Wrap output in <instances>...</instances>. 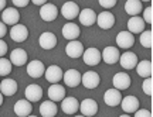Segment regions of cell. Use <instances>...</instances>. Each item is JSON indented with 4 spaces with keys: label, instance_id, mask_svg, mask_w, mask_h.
I'll return each mask as SVG.
<instances>
[{
    "label": "cell",
    "instance_id": "6da1fadb",
    "mask_svg": "<svg viewBox=\"0 0 153 117\" xmlns=\"http://www.w3.org/2000/svg\"><path fill=\"white\" fill-rule=\"evenodd\" d=\"M20 21V13L14 7H6L1 13V23L6 26H16Z\"/></svg>",
    "mask_w": 153,
    "mask_h": 117
},
{
    "label": "cell",
    "instance_id": "7a4b0ae2",
    "mask_svg": "<svg viewBox=\"0 0 153 117\" xmlns=\"http://www.w3.org/2000/svg\"><path fill=\"white\" fill-rule=\"evenodd\" d=\"M132 80H131V76L125 72H118V74L114 75L112 78V85H114V89L116 91H125L131 86Z\"/></svg>",
    "mask_w": 153,
    "mask_h": 117
},
{
    "label": "cell",
    "instance_id": "3957f363",
    "mask_svg": "<svg viewBox=\"0 0 153 117\" xmlns=\"http://www.w3.org/2000/svg\"><path fill=\"white\" fill-rule=\"evenodd\" d=\"M82 58H84V62L89 66H95V65H98L102 58H101V51H99L98 48H87L84 54H82Z\"/></svg>",
    "mask_w": 153,
    "mask_h": 117
},
{
    "label": "cell",
    "instance_id": "277c9868",
    "mask_svg": "<svg viewBox=\"0 0 153 117\" xmlns=\"http://www.w3.org/2000/svg\"><path fill=\"white\" fill-rule=\"evenodd\" d=\"M58 16V9H57V6L53 4V3H45L43 7H40V17L43 18L44 21H54L55 18Z\"/></svg>",
    "mask_w": 153,
    "mask_h": 117
},
{
    "label": "cell",
    "instance_id": "5b68a950",
    "mask_svg": "<svg viewBox=\"0 0 153 117\" xmlns=\"http://www.w3.org/2000/svg\"><path fill=\"white\" fill-rule=\"evenodd\" d=\"M62 75H64V72L58 65H50L44 72V76H45L47 82H50L51 85L60 83V80L62 79Z\"/></svg>",
    "mask_w": 153,
    "mask_h": 117
},
{
    "label": "cell",
    "instance_id": "8992f818",
    "mask_svg": "<svg viewBox=\"0 0 153 117\" xmlns=\"http://www.w3.org/2000/svg\"><path fill=\"white\" fill-rule=\"evenodd\" d=\"M81 82L87 89H95L101 83V78H99V75L95 71H87L81 76Z\"/></svg>",
    "mask_w": 153,
    "mask_h": 117
},
{
    "label": "cell",
    "instance_id": "52a82bcc",
    "mask_svg": "<svg viewBox=\"0 0 153 117\" xmlns=\"http://www.w3.org/2000/svg\"><path fill=\"white\" fill-rule=\"evenodd\" d=\"M119 57H120L119 49L116 47H105L104 51L101 52L102 61L108 65H114L116 62H119Z\"/></svg>",
    "mask_w": 153,
    "mask_h": 117
},
{
    "label": "cell",
    "instance_id": "ba28073f",
    "mask_svg": "<svg viewBox=\"0 0 153 117\" xmlns=\"http://www.w3.org/2000/svg\"><path fill=\"white\" fill-rule=\"evenodd\" d=\"M137 57L135 52H131V51H126V52H123L122 55L119 57V64L120 66L123 68V69H135L137 65Z\"/></svg>",
    "mask_w": 153,
    "mask_h": 117
},
{
    "label": "cell",
    "instance_id": "9c48e42d",
    "mask_svg": "<svg viewBox=\"0 0 153 117\" xmlns=\"http://www.w3.org/2000/svg\"><path fill=\"white\" fill-rule=\"evenodd\" d=\"M79 110H81V116L84 117H94L98 113V103L94 99H85L79 103Z\"/></svg>",
    "mask_w": 153,
    "mask_h": 117
},
{
    "label": "cell",
    "instance_id": "30bf717a",
    "mask_svg": "<svg viewBox=\"0 0 153 117\" xmlns=\"http://www.w3.org/2000/svg\"><path fill=\"white\" fill-rule=\"evenodd\" d=\"M45 72V66L41 61H38V59H34V61H30L27 64V74L30 78H33V79H38V78H41Z\"/></svg>",
    "mask_w": 153,
    "mask_h": 117
},
{
    "label": "cell",
    "instance_id": "8fae6325",
    "mask_svg": "<svg viewBox=\"0 0 153 117\" xmlns=\"http://www.w3.org/2000/svg\"><path fill=\"white\" fill-rule=\"evenodd\" d=\"M97 24L102 30H109L115 24V16L108 10L102 11V13H99L97 16Z\"/></svg>",
    "mask_w": 153,
    "mask_h": 117
},
{
    "label": "cell",
    "instance_id": "7c38bea8",
    "mask_svg": "<svg viewBox=\"0 0 153 117\" xmlns=\"http://www.w3.org/2000/svg\"><path fill=\"white\" fill-rule=\"evenodd\" d=\"M61 110L65 114H75L79 110V102L76 100L74 96H65L64 100L61 102Z\"/></svg>",
    "mask_w": 153,
    "mask_h": 117
},
{
    "label": "cell",
    "instance_id": "4fadbf2b",
    "mask_svg": "<svg viewBox=\"0 0 153 117\" xmlns=\"http://www.w3.org/2000/svg\"><path fill=\"white\" fill-rule=\"evenodd\" d=\"M79 6L76 4L75 1H65L62 7H61V14L67 20H74L75 17H78L79 14Z\"/></svg>",
    "mask_w": 153,
    "mask_h": 117
},
{
    "label": "cell",
    "instance_id": "5bb4252c",
    "mask_svg": "<svg viewBox=\"0 0 153 117\" xmlns=\"http://www.w3.org/2000/svg\"><path fill=\"white\" fill-rule=\"evenodd\" d=\"M9 34H10L11 40L16 41V43H23V41H26L28 38L27 27L23 26V24H16V26H13Z\"/></svg>",
    "mask_w": 153,
    "mask_h": 117
},
{
    "label": "cell",
    "instance_id": "9a60e30c",
    "mask_svg": "<svg viewBox=\"0 0 153 117\" xmlns=\"http://www.w3.org/2000/svg\"><path fill=\"white\" fill-rule=\"evenodd\" d=\"M116 44H118V47L122 48V49H129V48H132L133 44H135V35L131 34L129 31L118 32V35H116Z\"/></svg>",
    "mask_w": 153,
    "mask_h": 117
},
{
    "label": "cell",
    "instance_id": "2e32d148",
    "mask_svg": "<svg viewBox=\"0 0 153 117\" xmlns=\"http://www.w3.org/2000/svg\"><path fill=\"white\" fill-rule=\"evenodd\" d=\"M65 54L72 59H76L82 57V54H84V45H82L81 41H68V44L65 45Z\"/></svg>",
    "mask_w": 153,
    "mask_h": 117
},
{
    "label": "cell",
    "instance_id": "e0dca14e",
    "mask_svg": "<svg viewBox=\"0 0 153 117\" xmlns=\"http://www.w3.org/2000/svg\"><path fill=\"white\" fill-rule=\"evenodd\" d=\"M120 106H122V110L125 112V114H131V113H135L139 109V99L136 96H126V97H122L120 100Z\"/></svg>",
    "mask_w": 153,
    "mask_h": 117
},
{
    "label": "cell",
    "instance_id": "ac0fdd59",
    "mask_svg": "<svg viewBox=\"0 0 153 117\" xmlns=\"http://www.w3.org/2000/svg\"><path fill=\"white\" fill-rule=\"evenodd\" d=\"M38 44H40V47L43 48V49H53L55 48L57 45V37H55L54 32L51 31H44L40 38H38Z\"/></svg>",
    "mask_w": 153,
    "mask_h": 117
},
{
    "label": "cell",
    "instance_id": "d6986e66",
    "mask_svg": "<svg viewBox=\"0 0 153 117\" xmlns=\"http://www.w3.org/2000/svg\"><path fill=\"white\" fill-rule=\"evenodd\" d=\"M27 58H28V55L23 48H14L10 52L9 61L14 66H23V65H26V62H27Z\"/></svg>",
    "mask_w": 153,
    "mask_h": 117
},
{
    "label": "cell",
    "instance_id": "ffe728a7",
    "mask_svg": "<svg viewBox=\"0 0 153 117\" xmlns=\"http://www.w3.org/2000/svg\"><path fill=\"white\" fill-rule=\"evenodd\" d=\"M81 76L82 75L79 74V71L68 69L64 72V75H62V80H64V83H65L67 86H70V88H76V86L81 83Z\"/></svg>",
    "mask_w": 153,
    "mask_h": 117
},
{
    "label": "cell",
    "instance_id": "44dd1931",
    "mask_svg": "<svg viewBox=\"0 0 153 117\" xmlns=\"http://www.w3.org/2000/svg\"><path fill=\"white\" fill-rule=\"evenodd\" d=\"M24 96H26V100H28L30 103L38 102V100H41V97H43V89H41V86L36 85V83H31V85H28L26 88Z\"/></svg>",
    "mask_w": 153,
    "mask_h": 117
},
{
    "label": "cell",
    "instance_id": "7402d4cb",
    "mask_svg": "<svg viewBox=\"0 0 153 117\" xmlns=\"http://www.w3.org/2000/svg\"><path fill=\"white\" fill-rule=\"evenodd\" d=\"M31 112H33V104L28 100L22 99V100L16 102V104H14V113H16V116L28 117V116H31Z\"/></svg>",
    "mask_w": 153,
    "mask_h": 117
},
{
    "label": "cell",
    "instance_id": "603a6c76",
    "mask_svg": "<svg viewBox=\"0 0 153 117\" xmlns=\"http://www.w3.org/2000/svg\"><path fill=\"white\" fill-rule=\"evenodd\" d=\"M61 32H62V37L65 38V40H68V41H75L76 38L79 37V34H81L79 27L76 26L75 23H71V21L64 24Z\"/></svg>",
    "mask_w": 153,
    "mask_h": 117
},
{
    "label": "cell",
    "instance_id": "cb8c5ba5",
    "mask_svg": "<svg viewBox=\"0 0 153 117\" xmlns=\"http://www.w3.org/2000/svg\"><path fill=\"white\" fill-rule=\"evenodd\" d=\"M17 82L11 78H4L0 82V93L3 96H13L17 93Z\"/></svg>",
    "mask_w": 153,
    "mask_h": 117
},
{
    "label": "cell",
    "instance_id": "d4e9b609",
    "mask_svg": "<svg viewBox=\"0 0 153 117\" xmlns=\"http://www.w3.org/2000/svg\"><path fill=\"white\" fill-rule=\"evenodd\" d=\"M78 18H79V23H81L82 26L91 27L97 23V13L92 9H84V10L79 11Z\"/></svg>",
    "mask_w": 153,
    "mask_h": 117
},
{
    "label": "cell",
    "instance_id": "484cf974",
    "mask_svg": "<svg viewBox=\"0 0 153 117\" xmlns=\"http://www.w3.org/2000/svg\"><path fill=\"white\" fill-rule=\"evenodd\" d=\"M65 97V88L61 86L60 83H55V85H51L48 88V99L51 102H62Z\"/></svg>",
    "mask_w": 153,
    "mask_h": 117
},
{
    "label": "cell",
    "instance_id": "4316f807",
    "mask_svg": "<svg viewBox=\"0 0 153 117\" xmlns=\"http://www.w3.org/2000/svg\"><path fill=\"white\" fill-rule=\"evenodd\" d=\"M120 100H122V95H120L119 91L116 89H108L104 95V102L105 104H108L109 107H115L120 104Z\"/></svg>",
    "mask_w": 153,
    "mask_h": 117
},
{
    "label": "cell",
    "instance_id": "83f0119b",
    "mask_svg": "<svg viewBox=\"0 0 153 117\" xmlns=\"http://www.w3.org/2000/svg\"><path fill=\"white\" fill-rule=\"evenodd\" d=\"M128 31L131 34H133V35L145 31V21L142 20V17L139 16L131 17L129 21H128Z\"/></svg>",
    "mask_w": 153,
    "mask_h": 117
},
{
    "label": "cell",
    "instance_id": "f1b7e54d",
    "mask_svg": "<svg viewBox=\"0 0 153 117\" xmlns=\"http://www.w3.org/2000/svg\"><path fill=\"white\" fill-rule=\"evenodd\" d=\"M136 72L137 75L140 76V78H152V74H153V65L150 61H148V59H143V61H140V62H137L136 65Z\"/></svg>",
    "mask_w": 153,
    "mask_h": 117
},
{
    "label": "cell",
    "instance_id": "f546056e",
    "mask_svg": "<svg viewBox=\"0 0 153 117\" xmlns=\"http://www.w3.org/2000/svg\"><path fill=\"white\" fill-rule=\"evenodd\" d=\"M57 104L51 100H45L40 106V114L43 117H55L57 114Z\"/></svg>",
    "mask_w": 153,
    "mask_h": 117
},
{
    "label": "cell",
    "instance_id": "4dcf8cb0",
    "mask_svg": "<svg viewBox=\"0 0 153 117\" xmlns=\"http://www.w3.org/2000/svg\"><path fill=\"white\" fill-rule=\"evenodd\" d=\"M125 11L131 17L139 16V13L143 11L142 1H139V0H128V1L125 3Z\"/></svg>",
    "mask_w": 153,
    "mask_h": 117
},
{
    "label": "cell",
    "instance_id": "1f68e13d",
    "mask_svg": "<svg viewBox=\"0 0 153 117\" xmlns=\"http://www.w3.org/2000/svg\"><path fill=\"white\" fill-rule=\"evenodd\" d=\"M140 44H142V47H145V48H152L153 47V32H152V30L143 31L142 34H140Z\"/></svg>",
    "mask_w": 153,
    "mask_h": 117
},
{
    "label": "cell",
    "instance_id": "d6a6232c",
    "mask_svg": "<svg viewBox=\"0 0 153 117\" xmlns=\"http://www.w3.org/2000/svg\"><path fill=\"white\" fill-rule=\"evenodd\" d=\"M11 62L7 58H0V76H7L11 72Z\"/></svg>",
    "mask_w": 153,
    "mask_h": 117
},
{
    "label": "cell",
    "instance_id": "836d02e7",
    "mask_svg": "<svg viewBox=\"0 0 153 117\" xmlns=\"http://www.w3.org/2000/svg\"><path fill=\"white\" fill-rule=\"evenodd\" d=\"M142 89H143V93H145V95H148V96L153 95V79L152 78H146V79L143 80Z\"/></svg>",
    "mask_w": 153,
    "mask_h": 117
},
{
    "label": "cell",
    "instance_id": "e575fe53",
    "mask_svg": "<svg viewBox=\"0 0 153 117\" xmlns=\"http://www.w3.org/2000/svg\"><path fill=\"white\" fill-rule=\"evenodd\" d=\"M142 20L145 21V24L148 23V24L152 26V23H153V9H152V6H149L148 9H145V10H143Z\"/></svg>",
    "mask_w": 153,
    "mask_h": 117
},
{
    "label": "cell",
    "instance_id": "d590c367",
    "mask_svg": "<svg viewBox=\"0 0 153 117\" xmlns=\"http://www.w3.org/2000/svg\"><path fill=\"white\" fill-rule=\"evenodd\" d=\"M135 117H152V113L146 109H137L135 112Z\"/></svg>",
    "mask_w": 153,
    "mask_h": 117
},
{
    "label": "cell",
    "instance_id": "8d00e7d4",
    "mask_svg": "<svg viewBox=\"0 0 153 117\" xmlns=\"http://www.w3.org/2000/svg\"><path fill=\"white\" fill-rule=\"evenodd\" d=\"M99 4L106 10V9H112V7L116 4V1H115V0H101V1H99Z\"/></svg>",
    "mask_w": 153,
    "mask_h": 117
},
{
    "label": "cell",
    "instance_id": "74e56055",
    "mask_svg": "<svg viewBox=\"0 0 153 117\" xmlns=\"http://www.w3.org/2000/svg\"><path fill=\"white\" fill-rule=\"evenodd\" d=\"M7 44L3 41V40H0V58H4V55L7 54Z\"/></svg>",
    "mask_w": 153,
    "mask_h": 117
},
{
    "label": "cell",
    "instance_id": "f35d334b",
    "mask_svg": "<svg viewBox=\"0 0 153 117\" xmlns=\"http://www.w3.org/2000/svg\"><path fill=\"white\" fill-rule=\"evenodd\" d=\"M28 0H13V6H14V9L16 7H26L28 6Z\"/></svg>",
    "mask_w": 153,
    "mask_h": 117
},
{
    "label": "cell",
    "instance_id": "ab89813d",
    "mask_svg": "<svg viewBox=\"0 0 153 117\" xmlns=\"http://www.w3.org/2000/svg\"><path fill=\"white\" fill-rule=\"evenodd\" d=\"M6 34H7V27H6V24H3L0 21V40H3V37Z\"/></svg>",
    "mask_w": 153,
    "mask_h": 117
},
{
    "label": "cell",
    "instance_id": "60d3db41",
    "mask_svg": "<svg viewBox=\"0 0 153 117\" xmlns=\"http://www.w3.org/2000/svg\"><path fill=\"white\" fill-rule=\"evenodd\" d=\"M31 3H33V4H36V6H40V7H43V6L45 4L47 1H44V0H33Z\"/></svg>",
    "mask_w": 153,
    "mask_h": 117
},
{
    "label": "cell",
    "instance_id": "b9f144b4",
    "mask_svg": "<svg viewBox=\"0 0 153 117\" xmlns=\"http://www.w3.org/2000/svg\"><path fill=\"white\" fill-rule=\"evenodd\" d=\"M6 4H7V3H6V0H0V11H3L6 9Z\"/></svg>",
    "mask_w": 153,
    "mask_h": 117
},
{
    "label": "cell",
    "instance_id": "7bdbcfd3",
    "mask_svg": "<svg viewBox=\"0 0 153 117\" xmlns=\"http://www.w3.org/2000/svg\"><path fill=\"white\" fill-rule=\"evenodd\" d=\"M1 104H3V95L0 93V106H1Z\"/></svg>",
    "mask_w": 153,
    "mask_h": 117
},
{
    "label": "cell",
    "instance_id": "ee69618b",
    "mask_svg": "<svg viewBox=\"0 0 153 117\" xmlns=\"http://www.w3.org/2000/svg\"><path fill=\"white\" fill-rule=\"evenodd\" d=\"M119 117H131L129 114H122V116H119Z\"/></svg>",
    "mask_w": 153,
    "mask_h": 117
},
{
    "label": "cell",
    "instance_id": "f6af8a7d",
    "mask_svg": "<svg viewBox=\"0 0 153 117\" xmlns=\"http://www.w3.org/2000/svg\"><path fill=\"white\" fill-rule=\"evenodd\" d=\"M74 117H84V116H81V114H78V116H74Z\"/></svg>",
    "mask_w": 153,
    "mask_h": 117
},
{
    "label": "cell",
    "instance_id": "bcb514c9",
    "mask_svg": "<svg viewBox=\"0 0 153 117\" xmlns=\"http://www.w3.org/2000/svg\"><path fill=\"white\" fill-rule=\"evenodd\" d=\"M28 117H37V116H28Z\"/></svg>",
    "mask_w": 153,
    "mask_h": 117
}]
</instances>
